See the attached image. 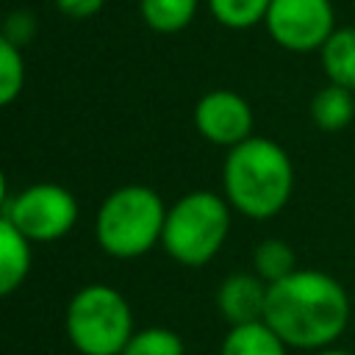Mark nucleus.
Here are the masks:
<instances>
[{
  "instance_id": "17",
  "label": "nucleus",
  "mask_w": 355,
  "mask_h": 355,
  "mask_svg": "<svg viewBox=\"0 0 355 355\" xmlns=\"http://www.w3.org/2000/svg\"><path fill=\"white\" fill-rule=\"evenodd\" d=\"M25 86V61L14 42L0 33V108L11 105Z\"/></svg>"
},
{
  "instance_id": "12",
  "label": "nucleus",
  "mask_w": 355,
  "mask_h": 355,
  "mask_svg": "<svg viewBox=\"0 0 355 355\" xmlns=\"http://www.w3.org/2000/svg\"><path fill=\"white\" fill-rule=\"evenodd\" d=\"M311 119L324 133H338L355 119V92L327 83L311 97Z\"/></svg>"
},
{
  "instance_id": "13",
  "label": "nucleus",
  "mask_w": 355,
  "mask_h": 355,
  "mask_svg": "<svg viewBox=\"0 0 355 355\" xmlns=\"http://www.w3.org/2000/svg\"><path fill=\"white\" fill-rule=\"evenodd\" d=\"M286 341L261 319L233 324L222 341L219 355H286Z\"/></svg>"
},
{
  "instance_id": "21",
  "label": "nucleus",
  "mask_w": 355,
  "mask_h": 355,
  "mask_svg": "<svg viewBox=\"0 0 355 355\" xmlns=\"http://www.w3.org/2000/svg\"><path fill=\"white\" fill-rule=\"evenodd\" d=\"M6 202H8V197H6V175L0 169V214L6 211Z\"/></svg>"
},
{
  "instance_id": "5",
  "label": "nucleus",
  "mask_w": 355,
  "mask_h": 355,
  "mask_svg": "<svg viewBox=\"0 0 355 355\" xmlns=\"http://www.w3.org/2000/svg\"><path fill=\"white\" fill-rule=\"evenodd\" d=\"M67 336L80 355H122L133 330L128 300L103 283L83 286L67 305Z\"/></svg>"
},
{
  "instance_id": "19",
  "label": "nucleus",
  "mask_w": 355,
  "mask_h": 355,
  "mask_svg": "<svg viewBox=\"0 0 355 355\" xmlns=\"http://www.w3.org/2000/svg\"><path fill=\"white\" fill-rule=\"evenodd\" d=\"M0 33H3L8 42H14L17 47H19V44H28V42L33 39V33H36V19H33L31 11H11V14L6 17Z\"/></svg>"
},
{
  "instance_id": "20",
  "label": "nucleus",
  "mask_w": 355,
  "mask_h": 355,
  "mask_svg": "<svg viewBox=\"0 0 355 355\" xmlns=\"http://www.w3.org/2000/svg\"><path fill=\"white\" fill-rule=\"evenodd\" d=\"M105 0H55V8L72 19H89L97 11H103Z\"/></svg>"
},
{
  "instance_id": "10",
  "label": "nucleus",
  "mask_w": 355,
  "mask_h": 355,
  "mask_svg": "<svg viewBox=\"0 0 355 355\" xmlns=\"http://www.w3.org/2000/svg\"><path fill=\"white\" fill-rule=\"evenodd\" d=\"M31 269V241L0 214V297L22 286Z\"/></svg>"
},
{
  "instance_id": "4",
  "label": "nucleus",
  "mask_w": 355,
  "mask_h": 355,
  "mask_svg": "<svg viewBox=\"0 0 355 355\" xmlns=\"http://www.w3.org/2000/svg\"><path fill=\"white\" fill-rule=\"evenodd\" d=\"M230 230V202L216 191H189L166 208L161 244L183 266H205Z\"/></svg>"
},
{
  "instance_id": "18",
  "label": "nucleus",
  "mask_w": 355,
  "mask_h": 355,
  "mask_svg": "<svg viewBox=\"0 0 355 355\" xmlns=\"http://www.w3.org/2000/svg\"><path fill=\"white\" fill-rule=\"evenodd\" d=\"M122 355H183V341L169 327H144L128 338Z\"/></svg>"
},
{
  "instance_id": "7",
  "label": "nucleus",
  "mask_w": 355,
  "mask_h": 355,
  "mask_svg": "<svg viewBox=\"0 0 355 355\" xmlns=\"http://www.w3.org/2000/svg\"><path fill=\"white\" fill-rule=\"evenodd\" d=\"M263 25L283 50L311 53L336 31V11L330 0H272Z\"/></svg>"
},
{
  "instance_id": "16",
  "label": "nucleus",
  "mask_w": 355,
  "mask_h": 355,
  "mask_svg": "<svg viewBox=\"0 0 355 355\" xmlns=\"http://www.w3.org/2000/svg\"><path fill=\"white\" fill-rule=\"evenodd\" d=\"M272 0H208V11L211 17L233 31H244L252 28L258 22L266 19Z\"/></svg>"
},
{
  "instance_id": "11",
  "label": "nucleus",
  "mask_w": 355,
  "mask_h": 355,
  "mask_svg": "<svg viewBox=\"0 0 355 355\" xmlns=\"http://www.w3.org/2000/svg\"><path fill=\"white\" fill-rule=\"evenodd\" d=\"M319 58H322L327 83L355 92V28L352 25L336 28L330 39L322 44Z\"/></svg>"
},
{
  "instance_id": "2",
  "label": "nucleus",
  "mask_w": 355,
  "mask_h": 355,
  "mask_svg": "<svg viewBox=\"0 0 355 355\" xmlns=\"http://www.w3.org/2000/svg\"><path fill=\"white\" fill-rule=\"evenodd\" d=\"M222 186L230 208L250 219H269L291 200L294 164L277 141L250 136L227 150L222 164Z\"/></svg>"
},
{
  "instance_id": "14",
  "label": "nucleus",
  "mask_w": 355,
  "mask_h": 355,
  "mask_svg": "<svg viewBox=\"0 0 355 355\" xmlns=\"http://www.w3.org/2000/svg\"><path fill=\"white\" fill-rule=\"evenodd\" d=\"M141 19L155 33H178L197 14V0H139Z\"/></svg>"
},
{
  "instance_id": "9",
  "label": "nucleus",
  "mask_w": 355,
  "mask_h": 355,
  "mask_svg": "<svg viewBox=\"0 0 355 355\" xmlns=\"http://www.w3.org/2000/svg\"><path fill=\"white\" fill-rule=\"evenodd\" d=\"M266 291L269 283L261 280L255 272H236L222 280L216 291V305L219 313L233 324H247V322H261L263 308H266Z\"/></svg>"
},
{
  "instance_id": "1",
  "label": "nucleus",
  "mask_w": 355,
  "mask_h": 355,
  "mask_svg": "<svg viewBox=\"0 0 355 355\" xmlns=\"http://www.w3.org/2000/svg\"><path fill=\"white\" fill-rule=\"evenodd\" d=\"M263 322L297 349H324L349 324V294L327 272L297 269L269 283Z\"/></svg>"
},
{
  "instance_id": "3",
  "label": "nucleus",
  "mask_w": 355,
  "mask_h": 355,
  "mask_svg": "<svg viewBox=\"0 0 355 355\" xmlns=\"http://www.w3.org/2000/svg\"><path fill=\"white\" fill-rule=\"evenodd\" d=\"M166 208L150 186H122L111 191L94 219L97 244L114 258H139L161 241Z\"/></svg>"
},
{
  "instance_id": "6",
  "label": "nucleus",
  "mask_w": 355,
  "mask_h": 355,
  "mask_svg": "<svg viewBox=\"0 0 355 355\" xmlns=\"http://www.w3.org/2000/svg\"><path fill=\"white\" fill-rule=\"evenodd\" d=\"M3 216L28 241H55L78 222V200L58 183H33L6 202Z\"/></svg>"
},
{
  "instance_id": "22",
  "label": "nucleus",
  "mask_w": 355,
  "mask_h": 355,
  "mask_svg": "<svg viewBox=\"0 0 355 355\" xmlns=\"http://www.w3.org/2000/svg\"><path fill=\"white\" fill-rule=\"evenodd\" d=\"M313 355H352V352H347V349H336V347H324V349H316Z\"/></svg>"
},
{
  "instance_id": "15",
  "label": "nucleus",
  "mask_w": 355,
  "mask_h": 355,
  "mask_svg": "<svg viewBox=\"0 0 355 355\" xmlns=\"http://www.w3.org/2000/svg\"><path fill=\"white\" fill-rule=\"evenodd\" d=\"M252 266H255V275L266 283H277L300 269L297 252L283 239H263L252 252Z\"/></svg>"
},
{
  "instance_id": "8",
  "label": "nucleus",
  "mask_w": 355,
  "mask_h": 355,
  "mask_svg": "<svg viewBox=\"0 0 355 355\" xmlns=\"http://www.w3.org/2000/svg\"><path fill=\"white\" fill-rule=\"evenodd\" d=\"M194 128L211 144L230 150L252 136V108L239 92L214 89L197 100Z\"/></svg>"
}]
</instances>
